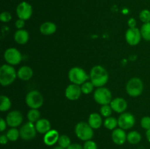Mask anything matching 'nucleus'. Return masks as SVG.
Here are the masks:
<instances>
[{"label":"nucleus","instance_id":"1a4fd4ad","mask_svg":"<svg viewBox=\"0 0 150 149\" xmlns=\"http://www.w3.org/2000/svg\"><path fill=\"white\" fill-rule=\"evenodd\" d=\"M20 137L24 140H33L37 134V129L34 123L28 121L20 129Z\"/></svg>","mask_w":150,"mask_h":149},{"label":"nucleus","instance_id":"4c0bfd02","mask_svg":"<svg viewBox=\"0 0 150 149\" xmlns=\"http://www.w3.org/2000/svg\"><path fill=\"white\" fill-rule=\"evenodd\" d=\"M8 140H9L6 134H2V135H1V137H0V143H1V145L7 144Z\"/></svg>","mask_w":150,"mask_h":149},{"label":"nucleus","instance_id":"0eeeda50","mask_svg":"<svg viewBox=\"0 0 150 149\" xmlns=\"http://www.w3.org/2000/svg\"><path fill=\"white\" fill-rule=\"evenodd\" d=\"M26 103L31 109H38L43 104L42 95L38 91H31L26 96Z\"/></svg>","mask_w":150,"mask_h":149},{"label":"nucleus","instance_id":"f03ea898","mask_svg":"<svg viewBox=\"0 0 150 149\" xmlns=\"http://www.w3.org/2000/svg\"><path fill=\"white\" fill-rule=\"evenodd\" d=\"M17 77L14 67L10 64H4L0 68V83L2 86L12 84Z\"/></svg>","mask_w":150,"mask_h":149},{"label":"nucleus","instance_id":"f704fd0d","mask_svg":"<svg viewBox=\"0 0 150 149\" xmlns=\"http://www.w3.org/2000/svg\"><path fill=\"white\" fill-rule=\"evenodd\" d=\"M12 19V15L10 13L8 12H3L0 15V20L4 23H7L10 22Z\"/></svg>","mask_w":150,"mask_h":149},{"label":"nucleus","instance_id":"72a5a7b5","mask_svg":"<svg viewBox=\"0 0 150 149\" xmlns=\"http://www.w3.org/2000/svg\"><path fill=\"white\" fill-rule=\"evenodd\" d=\"M83 147V149H98V145H97L96 143L91 140L85 141Z\"/></svg>","mask_w":150,"mask_h":149},{"label":"nucleus","instance_id":"b1692460","mask_svg":"<svg viewBox=\"0 0 150 149\" xmlns=\"http://www.w3.org/2000/svg\"><path fill=\"white\" fill-rule=\"evenodd\" d=\"M0 110L1 112H5V111L9 110L11 108V101H10V98H8L7 96H4V95H1L0 96Z\"/></svg>","mask_w":150,"mask_h":149},{"label":"nucleus","instance_id":"9b49d317","mask_svg":"<svg viewBox=\"0 0 150 149\" xmlns=\"http://www.w3.org/2000/svg\"><path fill=\"white\" fill-rule=\"evenodd\" d=\"M142 33L141 30L138 28H129L125 34V39L127 43L130 45H138L142 39Z\"/></svg>","mask_w":150,"mask_h":149},{"label":"nucleus","instance_id":"4468645a","mask_svg":"<svg viewBox=\"0 0 150 149\" xmlns=\"http://www.w3.org/2000/svg\"><path fill=\"white\" fill-rule=\"evenodd\" d=\"M82 93L81 88L79 85L73 84L69 85L65 90V96L68 99L72 101L77 100L79 99Z\"/></svg>","mask_w":150,"mask_h":149},{"label":"nucleus","instance_id":"c9c22d12","mask_svg":"<svg viewBox=\"0 0 150 149\" xmlns=\"http://www.w3.org/2000/svg\"><path fill=\"white\" fill-rule=\"evenodd\" d=\"M15 25H16V27L18 29H23V28L25 26L24 20H22V19L19 18L18 20H16Z\"/></svg>","mask_w":150,"mask_h":149},{"label":"nucleus","instance_id":"bb28decb","mask_svg":"<svg viewBox=\"0 0 150 149\" xmlns=\"http://www.w3.org/2000/svg\"><path fill=\"white\" fill-rule=\"evenodd\" d=\"M6 135H7V138L10 141L15 142L20 137V131L18 130L16 128H15V127H12L11 129H10L7 131Z\"/></svg>","mask_w":150,"mask_h":149},{"label":"nucleus","instance_id":"20e7f679","mask_svg":"<svg viewBox=\"0 0 150 149\" xmlns=\"http://www.w3.org/2000/svg\"><path fill=\"white\" fill-rule=\"evenodd\" d=\"M68 77L70 82L76 85H82L87 81L89 76L84 70L81 67H73L68 72Z\"/></svg>","mask_w":150,"mask_h":149},{"label":"nucleus","instance_id":"cd10ccee","mask_svg":"<svg viewBox=\"0 0 150 149\" xmlns=\"http://www.w3.org/2000/svg\"><path fill=\"white\" fill-rule=\"evenodd\" d=\"M141 33L144 39L146 41H150V22L144 23L141 28Z\"/></svg>","mask_w":150,"mask_h":149},{"label":"nucleus","instance_id":"412c9836","mask_svg":"<svg viewBox=\"0 0 150 149\" xmlns=\"http://www.w3.org/2000/svg\"><path fill=\"white\" fill-rule=\"evenodd\" d=\"M102 118H101L99 113L93 112V113L90 114V115L89 117V119H88V124L90 125V127L93 129H99L101 127V125H102Z\"/></svg>","mask_w":150,"mask_h":149},{"label":"nucleus","instance_id":"a211bd4d","mask_svg":"<svg viewBox=\"0 0 150 149\" xmlns=\"http://www.w3.org/2000/svg\"><path fill=\"white\" fill-rule=\"evenodd\" d=\"M35 128L38 132L40 134H45L51 130V124L48 120L45 118H40L35 123Z\"/></svg>","mask_w":150,"mask_h":149},{"label":"nucleus","instance_id":"79ce46f5","mask_svg":"<svg viewBox=\"0 0 150 149\" xmlns=\"http://www.w3.org/2000/svg\"><path fill=\"white\" fill-rule=\"evenodd\" d=\"M54 149H65V148H62V147H61V146H57V147H55V148H54Z\"/></svg>","mask_w":150,"mask_h":149},{"label":"nucleus","instance_id":"6e6552de","mask_svg":"<svg viewBox=\"0 0 150 149\" xmlns=\"http://www.w3.org/2000/svg\"><path fill=\"white\" fill-rule=\"evenodd\" d=\"M4 58L7 64L13 66L18 64L21 61L22 56L18 50L15 48H10L5 51Z\"/></svg>","mask_w":150,"mask_h":149},{"label":"nucleus","instance_id":"5701e85b","mask_svg":"<svg viewBox=\"0 0 150 149\" xmlns=\"http://www.w3.org/2000/svg\"><path fill=\"white\" fill-rule=\"evenodd\" d=\"M127 140L129 143L132 145L138 144L142 140V135L139 131H132L127 134Z\"/></svg>","mask_w":150,"mask_h":149},{"label":"nucleus","instance_id":"c756f323","mask_svg":"<svg viewBox=\"0 0 150 149\" xmlns=\"http://www.w3.org/2000/svg\"><path fill=\"white\" fill-rule=\"evenodd\" d=\"M95 86L93 85V83L92 82L86 81L84 83L81 85V88L82 93H83L84 94H88V93H90L91 92L93 91V89Z\"/></svg>","mask_w":150,"mask_h":149},{"label":"nucleus","instance_id":"39448f33","mask_svg":"<svg viewBox=\"0 0 150 149\" xmlns=\"http://www.w3.org/2000/svg\"><path fill=\"white\" fill-rule=\"evenodd\" d=\"M143 82L139 77H133L127 82L126 85V91L130 96L136 97L140 96L143 92Z\"/></svg>","mask_w":150,"mask_h":149},{"label":"nucleus","instance_id":"473e14b6","mask_svg":"<svg viewBox=\"0 0 150 149\" xmlns=\"http://www.w3.org/2000/svg\"><path fill=\"white\" fill-rule=\"evenodd\" d=\"M141 126L144 129L148 130L150 129V117L144 116L141 120Z\"/></svg>","mask_w":150,"mask_h":149},{"label":"nucleus","instance_id":"7ed1b4c3","mask_svg":"<svg viewBox=\"0 0 150 149\" xmlns=\"http://www.w3.org/2000/svg\"><path fill=\"white\" fill-rule=\"evenodd\" d=\"M75 132L76 136L83 141L90 140L94 136L93 129L88 123L81 121L76 124L75 127Z\"/></svg>","mask_w":150,"mask_h":149},{"label":"nucleus","instance_id":"aec40b11","mask_svg":"<svg viewBox=\"0 0 150 149\" xmlns=\"http://www.w3.org/2000/svg\"><path fill=\"white\" fill-rule=\"evenodd\" d=\"M32 75H33V71L32 68L28 66H23L18 70L17 76L19 79L22 80H25V81L29 80V79L32 78Z\"/></svg>","mask_w":150,"mask_h":149},{"label":"nucleus","instance_id":"9d476101","mask_svg":"<svg viewBox=\"0 0 150 149\" xmlns=\"http://www.w3.org/2000/svg\"><path fill=\"white\" fill-rule=\"evenodd\" d=\"M136 119L133 114L130 112H122L118 118V126L122 129H129L133 127Z\"/></svg>","mask_w":150,"mask_h":149},{"label":"nucleus","instance_id":"58836bf2","mask_svg":"<svg viewBox=\"0 0 150 149\" xmlns=\"http://www.w3.org/2000/svg\"><path fill=\"white\" fill-rule=\"evenodd\" d=\"M67 149H83V147L80 144L78 143H74V144H71Z\"/></svg>","mask_w":150,"mask_h":149},{"label":"nucleus","instance_id":"e433bc0d","mask_svg":"<svg viewBox=\"0 0 150 149\" xmlns=\"http://www.w3.org/2000/svg\"><path fill=\"white\" fill-rule=\"evenodd\" d=\"M7 121L3 119V118H1L0 119V131H4L6 129V127H7Z\"/></svg>","mask_w":150,"mask_h":149},{"label":"nucleus","instance_id":"2eb2a0df","mask_svg":"<svg viewBox=\"0 0 150 149\" xmlns=\"http://www.w3.org/2000/svg\"><path fill=\"white\" fill-rule=\"evenodd\" d=\"M127 135L124 129L121 128H117L113 130L111 134V138L113 142L118 145H123L127 140Z\"/></svg>","mask_w":150,"mask_h":149},{"label":"nucleus","instance_id":"c85d7f7f","mask_svg":"<svg viewBox=\"0 0 150 149\" xmlns=\"http://www.w3.org/2000/svg\"><path fill=\"white\" fill-rule=\"evenodd\" d=\"M58 144L61 147L67 149L71 145V140H70V138L68 136L65 135V134H62V135L59 136V138L58 140Z\"/></svg>","mask_w":150,"mask_h":149},{"label":"nucleus","instance_id":"7c9ffc66","mask_svg":"<svg viewBox=\"0 0 150 149\" xmlns=\"http://www.w3.org/2000/svg\"><path fill=\"white\" fill-rule=\"evenodd\" d=\"M112 108H111V105H102L100 108V113L103 116L108 118V117L111 116V113H112Z\"/></svg>","mask_w":150,"mask_h":149},{"label":"nucleus","instance_id":"ea45409f","mask_svg":"<svg viewBox=\"0 0 150 149\" xmlns=\"http://www.w3.org/2000/svg\"><path fill=\"white\" fill-rule=\"evenodd\" d=\"M136 25V21L134 18H130L128 20V26H130V28H135Z\"/></svg>","mask_w":150,"mask_h":149},{"label":"nucleus","instance_id":"f257e3e1","mask_svg":"<svg viewBox=\"0 0 150 149\" xmlns=\"http://www.w3.org/2000/svg\"><path fill=\"white\" fill-rule=\"evenodd\" d=\"M90 79L95 87H103L108 80V72L102 66H95L90 71Z\"/></svg>","mask_w":150,"mask_h":149},{"label":"nucleus","instance_id":"a19ab883","mask_svg":"<svg viewBox=\"0 0 150 149\" xmlns=\"http://www.w3.org/2000/svg\"><path fill=\"white\" fill-rule=\"evenodd\" d=\"M146 139H147V140L150 143V129H149L146 130Z\"/></svg>","mask_w":150,"mask_h":149},{"label":"nucleus","instance_id":"393cba45","mask_svg":"<svg viewBox=\"0 0 150 149\" xmlns=\"http://www.w3.org/2000/svg\"><path fill=\"white\" fill-rule=\"evenodd\" d=\"M118 125V120L114 117H108L104 121V126L106 129L109 130H114L117 129Z\"/></svg>","mask_w":150,"mask_h":149},{"label":"nucleus","instance_id":"423d86ee","mask_svg":"<svg viewBox=\"0 0 150 149\" xmlns=\"http://www.w3.org/2000/svg\"><path fill=\"white\" fill-rule=\"evenodd\" d=\"M94 99L101 105H109L112 101V94L109 89L105 87L98 88L94 93Z\"/></svg>","mask_w":150,"mask_h":149},{"label":"nucleus","instance_id":"dca6fc26","mask_svg":"<svg viewBox=\"0 0 150 149\" xmlns=\"http://www.w3.org/2000/svg\"><path fill=\"white\" fill-rule=\"evenodd\" d=\"M110 105L113 110L118 113H122L127 108V103L126 100L121 97L114 98L111 102Z\"/></svg>","mask_w":150,"mask_h":149},{"label":"nucleus","instance_id":"a878e982","mask_svg":"<svg viewBox=\"0 0 150 149\" xmlns=\"http://www.w3.org/2000/svg\"><path fill=\"white\" fill-rule=\"evenodd\" d=\"M27 118L32 123H36L40 119V112L38 109H31L27 113Z\"/></svg>","mask_w":150,"mask_h":149},{"label":"nucleus","instance_id":"2f4dec72","mask_svg":"<svg viewBox=\"0 0 150 149\" xmlns=\"http://www.w3.org/2000/svg\"><path fill=\"white\" fill-rule=\"evenodd\" d=\"M139 18L144 23L150 22V11L149 10H143L139 14Z\"/></svg>","mask_w":150,"mask_h":149},{"label":"nucleus","instance_id":"4be33fe9","mask_svg":"<svg viewBox=\"0 0 150 149\" xmlns=\"http://www.w3.org/2000/svg\"><path fill=\"white\" fill-rule=\"evenodd\" d=\"M40 31L44 35H51L57 31V26L52 22H45L40 27Z\"/></svg>","mask_w":150,"mask_h":149},{"label":"nucleus","instance_id":"ddd939ff","mask_svg":"<svg viewBox=\"0 0 150 149\" xmlns=\"http://www.w3.org/2000/svg\"><path fill=\"white\" fill-rule=\"evenodd\" d=\"M23 119V117L21 112L18 110H13L7 114L6 121L9 127L16 128L21 124Z\"/></svg>","mask_w":150,"mask_h":149},{"label":"nucleus","instance_id":"f8f14e48","mask_svg":"<svg viewBox=\"0 0 150 149\" xmlns=\"http://www.w3.org/2000/svg\"><path fill=\"white\" fill-rule=\"evenodd\" d=\"M16 13L18 17L22 20H28L32 15V7L29 3L26 1L20 3L16 8Z\"/></svg>","mask_w":150,"mask_h":149},{"label":"nucleus","instance_id":"6ab92c4d","mask_svg":"<svg viewBox=\"0 0 150 149\" xmlns=\"http://www.w3.org/2000/svg\"><path fill=\"white\" fill-rule=\"evenodd\" d=\"M29 38V33L24 29H18L14 35L15 41L19 45H24L28 42Z\"/></svg>","mask_w":150,"mask_h":149},{"label":"nucleus","instance_id":"f3484780","mask_svg":"<svg viewBox=\"0 0 150 149\" xmlns=\"http://www.w3.org/2000/svg\"><path fill=\"white\" fill-rule=\"evenodd\" d=\"M59 138V134L58 131L55 129H51L47 133H45V135H44L43 141L45 145L51 146L58 143Z\"/></svg>","mask_w":150,"mask_h":149}]
</instances>
